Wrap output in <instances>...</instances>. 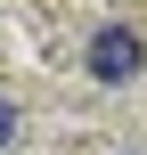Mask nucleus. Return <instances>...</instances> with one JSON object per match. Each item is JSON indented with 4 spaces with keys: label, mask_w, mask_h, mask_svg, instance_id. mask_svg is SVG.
Instances as JSON below:
<instances>
[{
    "label": "nucleus",
    "mask_w": 147,
    "mask_h": 155,
    "mask_svg": "<svg viewBox=\"0 0 147 155\" xmlns=\"http://www.w3.org/2000/svg\"><path fill=\"white\" fill-rule=\"evenodd\" d=\"M74 65L98 82V90H131L147 74V41H139V25H123V16H98L90 33H82V49H74Z\"/></svg>",
    "instance_id": "1"
},
{
    "label": "nucleus",
    "mask_w": 147,
    "mask_h": 155,
    "mask_svg": "<svg viewBox=\"0 0 147 155\" xmlns=\"http://www.w3.org/2000/svg\"><path fill=\"white\" fill-rule=\"evenodd\" d=\"M131 155H139V147H131Z\"/></svg>",
    "instance_id": "2"
}]
</instances>
